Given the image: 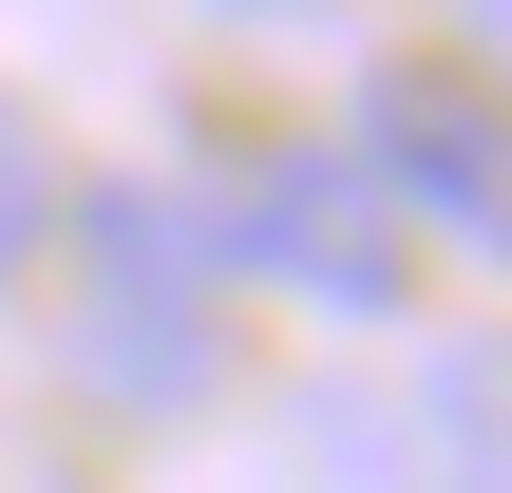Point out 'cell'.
<instances>
[{
  "instance_id": "cell-1",
  "label": "cell",
  "mask_w": 512,
  "mask_h": 493,
  "mask_svg": "<svg viewBox=\"0 0 512 493\" xmlns=\"http://www.w3.org/2000/svg\"><path fill=\"white\" fill-rule=\"evenodd\" d=\"M57 380L133 437H190L228 399V266H209L190 190L76 171V209H57Z\"/></svg>"
},
{
  "instance_id": "cell-2",
  "label": "cell",
  "mask_w": 512,
  "mask_h": 493,
  "mask_svg": "<svg viewBox=\"0 0 512 493\" xmlns=\"http://www.w3.org/2000/svg\"><path fill=\"white\" fill-rule=\"evenodd\" d=\"M190 228H209L228 285H285V304H323V323H399V285H418V228L380 209V171H361L342 133L228 152V190H209Z\"/></svg>"
},
{
  "instance_id": "cell-3",
  "label": "cell",
  "mask_w": 512,
  "mask_h": 493,
  "mask_svg": "<svg viewBox=\"0 0 512 493\" xmlns=\"http://www.w3.org/2000/svg\"><path fill=\"white\" fill-rule=\"evenodd\" d=\"M342 152L380 171V209H399L418 247H475V266H512V95H494V76L399 57V76L361 95V133H342Z\"/></svg>"
},
{
  "instance_id": "cell-4",
  "label": "cell",
  "mask_w": 512,
  "mask_h": 493,
  "mask_svg": "<svg viewBox=\"0 0 512 493\" xmlns=\"http://www.w3.org/2000/svg\"><path fill=\"white\" fill-rule=\"evenodd\" d=\"M57 209H76V190H57V133L0 95V285H38V266H57Z\"/></svg>"
},
{
  "instance_id": "cell-5",
  "label": "cell",
  "mask_w": 512,
  "mask_h": 493,
  "mask_svg": "<svg viewBox=\"0 0 512 493\" xmlns=\"http://www.w3.org/2000/svg\"><path fill=\"white\" fill-rule=\"evenodd\" d=\"M456 19H475V57H494V76H512V0H456Z\"/></svg>"
},
{
  "instance_id": "cell-6",
  "label": "cell",
  "mask_w": 512,
  "mask_h": 493,
  "mask_svg": "<svg viewBox=\"0 0 512 493\" xmlns=\"http://www.w3.org/2000/svg\"><path fill=\"white\" fill-rule=\"evenodd\" d=\"M228 19H323V0H228Z\"/></svg>"
}]
</instances>
